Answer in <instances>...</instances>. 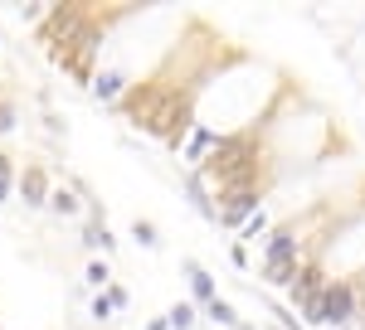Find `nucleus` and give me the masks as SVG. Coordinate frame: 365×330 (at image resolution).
<instances>
[{"instance_id": "4468645a", "label": "nucleus", "mask_w": 365, "mask_h": 330, "mask_svg": "<svg viewBox=\"0 0 365 330\" xmlns=\"http://www.w3.org/2000/svg\"><path fill=\"white\" fill-rule=\"evenodd\" d=\"M10 132H15V107L0 102V137H10Z\"/></svg>"}, {"instance_id": "20e7f679", "label": "nucleus", "mask_w": 365, "mask_h": 330, "mask_svg": "<svg viewBox=\"0 0 365 330\" xmlns=\"http://www.w3.org/2000/svg\"><path fill=\"white\" fill-rule=\"evenodd\" d=\"M253 209H258V194H253V190H234V194H229V204L220 209V219H225V223H244Z\"/></svg>"}, {"instance_id": "1a4fd4ad", "label": "nucleus", "mask_w": 365, "mask_h": 330, "mask_svg": "<svg viewBox=\"0 0 365 330\" xmlns=\"http://www.w3.org/2000/svg\"><path fill=\"white\" fill-rule=\"evenodd\" d=\"M83 243H88V247H103V252H108V247H113V233H108V223H88Z\"/></svg>"}, {"instance_id": "9d476101", "label": "nucleus", "mask_w": 365, "mask_h": 330, "mask_svg": "<svg viewBox=\"0 0 365 330\" xmlns=\"http://www.w3.org/2000/svg\"><path fill=\"white\" fill-rule=\"evenodd\" d=\"M10 190H15V161H10V156H0V204L10 199Z\"/></svg>"}, {"instance_id": "39448f33", "label": "nucleus", "mask_w": 365, "mask_h": 330, "mask_svg": "<svg viewBox=\"0 0 365 330\" xmlns=\"http://www.w3.org/2000/svg\"><path fill=\"white\" fill-rule=\"evenodd\" d=\"M122 87H127V78H122L117 68H108V73H98V78H93V92H98L103 102H117V97H122Z\"/></svg>"}, {"instance_id": "2eb2a0df", "label": "nucleus", "mask_w": 365, "mask_h": 330, "mask_svg": "<svg viewBox=\"0 0 365 330\" xmlns=\"http://www.w3.org/2000/svg\"><path fill=\"white\" fill-rule=\"evenodd\" d=\"M108 262H93V267H88V282H93V287H108Z\"/></svg>"}, {"instance_id": "0eeeda50", "label": "nucleus", "mask_w": 365, "mask_h": 330, "mask_svg": "<svg viewBox=\"0 0 365 330\" xmlns=\"http://www.w3.org/2000/svg\"><path fill=\"white\" fill-rule=\"evenodd\" d=\"M195 326V306H170V316H166V330H190Z\"/></svg>"}, {"instance_id": "9b49d317", "label": "nucleus", "mask_w": 365, "mask_h": 330, "mask_svg": "<svg viewBox=\"0 0 365 330\" xmlns=\"http://www.w3.org/2000/svg\"><path fill=\"white\" fill-rule=\"evenodd\" d=\"M215 146H220L215 132H195V141H190V161H200V156H205V151H215Z\"/></svg>"}, {"instance_id": "f03ea898", "label": "nucleus", "mask_w": 365, "mask_h": 330, "mask_svg": "<svg viewBox=\"0 0 365 330\" xmlns=\"http://www.w3.org/2000/svg\"><path fill=\"white\" fill-rule=\"evenodd\" d=\"M351 306H356V297H351V287H346V282L327 287V292H322V321H327V326H341V321L351 316Z\"/></svg>"}, {"instance_id": "ddd939ff", "label": "nucleus", "mask_w": 365, "mask_h": 330, "mask_svg": "<svg viewBox=\"0 0 365 330\" xmlns=\"http://www.w3.org/2000/svg\"><path fill=\"white\" fill-rule=\"evenodd\" d=\"M210 321H220V326H234V306L215 297V302H210Z\"/></svg>"}, {"instance_id": "7ed1b4c3", "label": "nucleus", "mask_w": 365, "mask_h": 330, "mask_svg": "<svg viewBox=\"0 0 365 330\" xmlns=\"http://www.w3.org/2000/svg\"><path fill=\"white\" fill-rule=\"evenodd\" d=\"M15 185H20V199H25L29 209L49 204V175H44V165H25V175H20Z\"/></svg>"}, {"instance_id": "f8f14e48", "label": "nucleus", "mask_w": 365, "mask_h": 330, "mask_svg": "<svg viewBox=\"0 0 365 330\" xmlns=\"http://www.w3.org/2000/svg\"><path fill=\"white\" fill-rule=\"evenodd\" d=\"M132 238H141L146 247H156V243H161V238H156V223H146V219L132 223Z\"/></svg>"}, {"instance_id": "f257e3e1", "label": "nucleus", "mask_w": 365, "mask_h": 330, "mask_svg": "<svg viewBox=\"0 0 365 330\" xmlns=\"http://www.w3.org/2000/svg\"><path fill=\"white\" fill-rule=\"evenodd\" d=\"M292 257H297V238H292V233H273V243H268V267H263V272H268V282H292Z\"/></svg>"}, {"instance_id": "6e6552de", "label": "nucleus", "mask_w": 365, "mask_h": 330, "mask_svg": "<svg viewBox=\"0 0 365 330\" xmlns=\"http://www.w3.org/2000/svg\"><path fill=\"white\" fill-rule=\"evenodd\" d=\"M49 209H54V214H78V194L73 190H49Z\"/></svg>"}, {"instance_id": "dca6fc26", "label": "nucleus", "mask_w": 365, "mask_h": 330, "mask_svg": "<svg viewBox=\"0 0 365 330\" xmlns=\"http://www.w3.org/2000/svg\"><path fill=\"white\" fill-rule=\"evenodd\" d=\"M88 316H93V321H108V316H113V302H108V297H98V302H93V311H88Z\"/></svg>"}, {"instance_id": "423d86ee", "label": "nucleus", "mask_w": 365, "mask_h": 330, "mask_svg": "<svg viewBox=\"0 0 365 330\" xmlns=\"http://www.w3.org/2000/svg\"><path fill=\"white\" fill-rule=\"evenodd\" d=\"M185 272H190V287H195L200 302H215V282H210V272H205L200 262H185Z\"/></svg>"}]
</instances>
